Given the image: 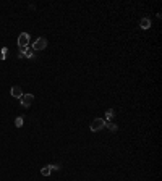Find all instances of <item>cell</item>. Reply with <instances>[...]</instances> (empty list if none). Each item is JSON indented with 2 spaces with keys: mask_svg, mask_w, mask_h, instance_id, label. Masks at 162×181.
Returning a JSON list of instances; mask_svg holds the SVG:
<instances>
[{
  "mask_svg": "<svg viewBox=\"0 0 162 181\" xmlns=\"http://www.w3.org/2000/svg\"><path fill=\"white\" fill-rule=\"evenodd\" d=\"M33 100H34V95L33 94H23V97H21V105L23 107H29L31 104H33Z\"/></svg>",
  "mask_w": 162,
  "mask_h": 181,
  "instance_id": "obj_5",
  "label": "cell"
},
{
  "mask_svg": "<svg viewBox=\"0 0 162 181\" xmlns=\"http://www.w3.org/2000/svg\"><path fill=\"white\" fill-rule=\"evenodd\" d=\"M47 47V39L46 37H37L33 44V50L34 52H39V50H44Z\"/></svg>",
  "mask_w": 162,
  "mask_h": 181,
  "instance_id": "obj_2",
  "label": "cell"
},
{
  "mask_svg": "<svg viewBox=\"0 0 162 181\" xmlns=\"http://www.w3.org/2000/svg\"><path fill=\"white\" fill-rule=\"evenodd\" d=\"M140 28H141V29H149V28H151V19H149V18H143L140 21Z\"/></svg>",
  "mask_w": 162,
  "mask_h": 181,
  "instance_id": "obj_7",
  "label": "cell"
},
{
  "mask_svg": "<svg viewBox=\"0 0 162 181\" xmlns=\"http://www.w3.org/2000/svg\"><path fill=\"white\" fill-rule=\"evenodd\" d=\"M23 123H25L23 116H18V118L15 120V126H16V128H21V126H23Z\"/></svg>",
  "mask_w": 162,
  "mask_h": 181,
  "instance_id": "obj_11",
  "label": "cell"
},
{
  "mask_svg": "<svg viewBox=\"0 0 162 181\" xmlns=\"http://www.w3.org/2000/svg\"><path fill=\"white\" fill-rule=\"evenodd\" d=\"M18 57L19 58H33L34 57V50L29 49V47H23L21 52L18 54Z\"/></svg>",
  "mask_w": 162,
  "mask_h": 181,
  "instance_id": "obj_4",
  "label": "cell"
},
{
  "mask_svg": "<svg viewBox=\"0 0 162 181\" xmlns=\"http://www.w3.org/2000/svg\"><path fill=\"white\" fill-rule=\"evenodd\" d=\"M50 168H52V170H62V168L58 167V165H50Z\"/></svg>",
  "mask_w": 162,
  "mask_h": 181,
  "instance_id": "obj_13",
  "label": "cell"
},
{
  "mask_svg": "<svg viewBox=\"0 0 162 181\" xmlns=\"http://www.w3.org/2000/svg\"><path fill=\"white\" fill-rule=\"evenodd\" d=\"M104 126H105V120L104 118H94L93 121H91V124H89V130L93 133H97V131H101Z\"/></svg>",
  "mask_w": 162,
  "mask_h": 181,
  "instance_id": "obj_1",
  "label": "cell"
},
{
  "mask_svg": "<svg viewBox=\"0 0 162 181\" xmlns=\"http://www.w3.org/2000/svg\"><path fill=\"white\" fill-rule=\"evenodd\" d=\"M105 126H107L110 131H117V130H118L117 124H115V123H112V121H105Z\"/></svg>",
  "mask_w": 162,
  "mask_h": 181,
  "instance_id": "obj_10",
  "label": "cell"
},
{
  "mask_svg": "<svg viewBox=\"0 0 162 181\" xmlns=\"http://www.w3.org/2000/svg\"><path fill=\"white\" fill-rule=\"evenodd\" d=\"M115 116V113H113L112 108H109L107 112H105V121H112V118Z\"/></svg>",
  "mask_w": 162,
  "mask_h": 181,
  "instance_id": "obj_9",
  "label": "cell"
},
{
  "mask_svg": "<svg viewBox=\"0 0 162 181\" xmlns=\"http://www.w3.org/2000/svg\"><path fill=\"white\" fill-rule=\"evenodd\" d=\"M10 92H11V95H13V97H16V99H21L23 97V87L21 86H13L10 89Z\"/></svg>",
  "mask_w": 162,
  "mask_h": 181,
  "instance_id": "obj_6",
  "label": "cell"
},
{
  "mask_svg": "<svg viewBox=\"0 0 162 181\" xmlns=\"http://www.w3.org/2000/svg\"><path fill=\"white\" fill-rule=\"evenodd\" d=\"M28 44H29V34H28V33H21V34L18 36V45H19V49L28 47Z\"/></svg>",
  "mask_w": 162,
  "mask_h": 181,
  "instance_id": "obj_3",
  "label": "cell"
},
{
  "mask_svg": "<svg viewBox=\"0 0 162 181\" xmlns=\"http://www.w3.org/2000/svg\"><path fill=\"white\" fill-rule=\"evenodd\" d=\"M50 173H52V168H50V165H46V167H42V170H41V175H42V176H49Z\"/></svg>",
  "mask_w": 162,
  "mask_h": 181,
  "instance_id": "obj_8",
  "label": "cell"
},
{
  "mask_svg": "<svg viewBox=\"0 0 162 181\" xmlns=\"http://www.w3.org/2000/svg\"><path fill=\"white\" fill-rule=\"evenodd\" d=\"M7 52H8V49H7V47H3V49H2V54H0L2 60H5V58H7Z\"/></svg>",
  "mask_w": 162,
  "mask_h": 181,
  "instance_id": "obj_12",
  "label": "cell"
}]
</instances>
